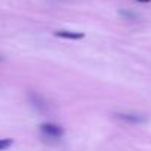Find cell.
<instances>
[{"instance_id": "6da1fadb", "label": "cell", "mask_w": 151, "mask_h": 151, "mask_svg": "<svg viewBox=\"0 0 151 151\" xmlns=\"http://www.w3.org/2000/svg\"><path fill=\"white\" fill-rule=\"evenodd\" d=\"M40 132L43 136L50 138V139H59L64 133L62 127L59 124H55V123H43L40 126Z\"/></svg>"}, {"instance_id": "8992f818", "label": "cell", "mask_w": 151, "mask_h": 151, "mask_svg": "<svg viewBox=\"0 0 151 151\" xmlns=\"http://www.w3.org/2000/svg\"><path fill=\"white\" fill-rule=\"evenodd\" d=\"M122 17H124V18H127V19H136L138 17L135 15V14H132V12H127V11H120L119 12Z\"/></svg>"}, {"instance_id": "7a4b0ae2", "label": "cell", "mask_w": 151, "mask_h": 151, "mask_svg": "<svg viewBox=\"0 0 151 151\" xmlns=\"http://www.w3.org/2000/svg\"><path fill=\"white\" fill-rule=\"evenodd\" d=\"M116 119L124 122V123H130V124H139V123H145V117L139 116V114H124V113H119L114 114Z\"/></svg>"}, {"instance_id": "3957f363", "label": "cell", "mask_w": 151, "mask_h": 151, "mask_svg": "<svg viewBox=\"0 0 151 151\" xmlns=\"http://www.w3.org/2000/svg\"><path fill=\"white\" fill-rule=\"evenodd\" d=\"M55 36L61 37V39H65V40H79V39L85 37L83 33H79V31H65V30L55 31Z\"/></svg>"}, {"instance_id": "52a82bcc", "label": "cell", "mask_w": 151, "mask_h": 151, "mask_svg": "<svg viewBox=\"0 0 151 151\" xmlns=\"http://www.w3.org/2000/svg\"><path fill=\"white\" fill-rule=\"evenodd\" d=\"M136 2H142V3H150L151 0H136Z\"/></svg>"}, {"instance_id": "ba28073f", "label": "cell", "mask_w": 151, "mask_h": 151, "mask_svg": "<svg viewBox=\"0 0 151 151\" xmlns=\"http://www.w3.org/2000/svg\"><path fill=\"white\" fill-rule=\"evenodd\" d=\"M0 62H2V56H0Z\"/></svg>"}, {"instance_id": "5b68a950", "label": "cell", "mask_w": 151, "mask_h": 151, "mask_svg": "<svg viewBox=\"0 0 151 151\" xmlns=\"http://www.w3.org/2000/svg\"><path fill=\"white\" fill-rule=\"evenodd\" d=\"M14 144V139L11 138H5V139H0V151H3L6 148H9L11 145Z\"/></svg>"}, {"instance_id": "277c9868", "label": "cell", "mask_w": 151, "mask_h": 151, "mask_svg": "<svg viewBox=\"0 0 151 151\" xmlns=\"http://www.w3.org/2000/svg\"><path fill=\"white\" fill-rule=\"evenodd\" d=\"M30 99H31V102H33L34 107H39V108H43V107H45V105H43L45 101H42L37 93H31V95H30Z\"/></svg>"}]
</instances>
